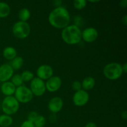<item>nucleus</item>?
<instances>
[{"mask_svg": "<svg viewBox=\"0 0 127 127\" xmlns=\"http://www.w3.org/2000/svg\"><path fill=\"white\" fill-rule=\"evenodd\" d=\"M48 20L51 26L53 27L63 29L69 26L70 15L66 9L60 6L51 11L48 15Z\"/></svg>", "mask_w": 127, "mask_h": 127, "instance_id": "1", "label": "nucleus"}, {"mask_svg": "<svg viewBox=\"0 0 127 127\" xmlns=\"http://www.w3.org/2000/svg\"><path fill=\"white\" fill-rule=\"evenodd\" d=\"M62 38L68 45L78 44L82 39V32L76 25H69L62 31Z\"/></svg>", "mask_w": 127, "mask_h": 127, "instance_id": "2", "label": "nucleus"}, {"mask_svg": "<svg viewBox=\"0 0 127 127\" xmlns=\"http://www.w3.org/2000/svg\"><path fill=\"white\" fill-rule=\"evenodd\" d=\"M103 73L106 78L109 80H117L123 74L122 64L118 63H110L104 66Z\"/></svg>", "mask_w": 127, "mask_h": 127, "instance_id": "3", "label": "nucleus"}, {"mask_svg": "<svg viewBox=\"0 0 127 127\" xmlns=\"http://www.w3.org/2000/svg\"><path fill=\"white\" fill-rule=\"evenodd\" d=\"M19 109V102L14 96L6 97L2 102V110L6 115H12Z\"/></svg>", "mask_w": 127, "mask_h": 127, "instance_id": "4", "label": "nucleus"}, {"mask_svg": "<svg viewBox=\"0 0 127 127\" xmlns=\"http://www.w3.org/2000/svg\"><path fill=\"white\" fill-rule=\"evenodd\" d=\"M12 33L14 35L19 39H24L29 35L31 33V27L27 22L18 21L12 27Z\"/></svg>", "mask_w": 127, "mask_h": 127, "instance_id": "5", "label": "nucleus"}, {"mask_svg": "<svg viewBox=\"0 0 127 127\" xmlns=\"http://www.w3.org/2000/svg\"><path fill=\"white\" fill-rule=\"evenodd\" d=\"M14 94V97L16 100L19 102L23 104H26L31 102L33 99V96L31 89L25 86H21L16 88Z\"/></svg>", "mask_w": 127, "mask_h": 127, "instance_id": "6", "label": "nucleus"}, {"mask_svg": "<svg viewBox=\"0 0 127 127\" xmlns=\"http://www.w3.org/2000/svg\"><path fill=\"white\" fill-rule=\"evenodd\" d=\"M30 88L33 95L38 97L43 95L46 91L45 83L38 78H34L31 81Z\"/></svg>", "mask_w": 127, "mask_h": 127, "instance_id": "7", "label": "nucleus"}, {"mask_svg": "<svg viewBox=\"0 0 127 127\" xmlns=\"http://www.w3.org/2000/svg\"><path fill=\"white\" fill-rule=\"evenodd\" d=\"M89 95L88 92L83 89L75 92L73 97V103L78 107H82L85 105L88 102Z\"/></svg>", "mask_w": 127, "mask_h": 127, "instance_id": "8", "label": "nucleus"}, {"mask_svg": "<svg viewBox=\"0 0 127 127\" xmlns=\"http://www.w3.org/2000/svg\"><path fill=\"white\" fill-rule=\"evenodd\" d=\"M62 84V79L57 76H53L47 79L45 83L46 90L50 93H55L59 90Z\"/></svg>", "mask_w": 127, "mask_h": 127, "instance_id": "9", "label": "nucleus"}, {"mask_svg": "<svg viewBox=\"0 0 127 127\" xmlns=\"http://www.w3.org/2000/svg\"><path fill=\"white\" fill-rule=\"evenodd\" d=\"M53 68L48 64H42L40 66L37 70V78L42 80H47L53 76Z\"/></svg>", "mask_w": 127, "mask_h": 127, "instance_id": "10", "label": "nucleus"}, {"mask_svg": "<svg viewBox=\"0 0 127 127\" xmlns=\"http://www.w3.org/2000/svg\"><path fill=\"white\" fill-rule=\"evenodd\" d=\"M99 33L96 29L94 27H88L85 29L82 32V38L88 43H92L97 40Z\"/></svg>", "mask_w": 127, "mask_h": 127, "instance_id": "11", "label": "nucleus"}, {"mask_svg": "<svg viewBox=\"0 0 127 127\" xmlns=\"http://www.w3.org/2000/svg\"><path fill=\"white\" fill-rule=\"evenodd\" d=\"M14 74V69L11 65L7 64L0 66V81L4 83L8 81Z\"/></svg>", "mask_w": 127, "mask_h": 127, "instance_id": "12", "label": "nucleus"}, {"mask_svg": "<svg viewBox=\"0 0 127 127\" xmlns=\"http://www.w3.org/2000/svg\"><path fill=\"white\" fill-rule=\"evenodd\" d=\"M63 107V101L60 97H55L48 102V108L51 112L56 114L60 111Z\"/></svg>", "mask_w": 127, "mask_h": 127, "instance_id": "13", "label": "nucleus"}, {"mask_svg": "<svg viewBox=\"0 0 127 127\" xmlns=\"http://www.w3.org/2000/svg\"><path fill=\"white\" fill-rule=\"evenodd\" d=\"M16 86L11 81H6L2 83L1 86V93L7 96H12L16 91Z\"/></svg>", "mask_w": 127, "mask_h": 127, "instance_id": "14", "label": "nucleus"}, {"mask_svg": "<svg viewBox=\"0 0 127 127\" xmlns=\"http://www.w3.org/2000/svg\"><path fill=\"white\" fill-rule=\"evenodd\" d=\"M95 84V79L93 77L88 76L86 77L83 80L81 83V86L83 90L86 91H90L94 88Z\"/></svg>", "mask_w": 127, "mask_h": 127, "instance_id": "15", "label": "nucleus"}, {"mask_svg": "<svg viewBox=\"0 0 127 127\" xmlns=\"http://www.w3.org/2000/svg\"><path fill=\"white\" fill-rule=\"evenodd\" d=\"M2 55L6 59L12 60L15 57H17V51L14 47H7L2 51Z\"/></svg>", "mask_w": 127, "mask_h": 127, "instance_id": "16", "label": "nucleus"}, {"mask_svg": "<svg viewBox=\"0 0 127 127\" xmlns=\"http://www.w3.org/2000/svg\"><path fill=\"white\" fill-rule=\"evenodd\" d=\"M13 122V119L10 115H0V127H8L11 126Z\"/></svg>", "mask_w": 127, "mask_h": 127, "instance_id": "17", "label": "nucleus"}, {"mask_svg": "<svg viewBox=\"0 0 127 127\" xmlns=\"http://www.w3.org/2000/svg\"><path fill=\"white\" fill-rule=\"evenodd\" d=\"M11 9L9 6L4 2H0V18H4L9 15Z\"/></svg>", "mask_w": 127, "mask_h": 127, "instance_id": "18", "label": "nucleus"}, {"mask_svg": "<svg viewBox=\"0 0 127 127\" xmlns=\"http://www.w3.org/2000/svg\"><path fill=\"white\" fill-rule=\"evenodd\" d=\"M24 64V60L21 57H16L11 61V66L15 70H18L21 69Z\"/></svg>", "mask_w": 127, "mask_h": 127, "instance_id": "19", "label": "nucleus"}, {"mask_svg": "<svg viewBox=\"0 0 127 127\" xmlns=\"http://www.w3.org/2000/svg\"><path fill=\"white\" fill-rule=\"evenodd\" d=\"M18 16L20 21L27 22L31 17V12L28 9L22 8L19 12Z\"/></svg>", "mask_w": 127, "mask_h": 127, "instance_id": "20", "label": "nucleus"}, {"mask_svg": "<svg viewBox=\"0 0 127 127\" xmlns=\"http://www.w3.org/2000/svg\"><path fill=\"white\" fill-rule=\"evenodd\" d=\"M11 83L14 84V85L16 87H19L22 86L23 84V81H22V78L21 76V74H14L12 76V78H11Z\"/></svg>", "mask_w": 127, "mask_h": 127, "instance_id": "21", "label": "nucleus"}, {"mask_svg": "<svg viewBox=\"0 0 127 127\" xmlns=\"http://www.w3.org/2000/svg\"><path fill=\"white\" fill-rule=\"evenodd\" d=\"M35 127H43L46 124V119L42 115H38L33 122Z\"/></svg>", "mask_w": 127, "mask_h": 127, "instance_id": "22", "label": "nucleus"}, {"mask_svg": "<svg viewBox=\"0 0 127 127\" xmlns=\"http://www.w3.org/2000/svg\"><path fill=\"white\" fill-rule=\"evenodd\" d=\"M21 76L22 78L23 82H28L30 81H32L34 78V75L33 73H32L30 71H24L21 74Z\"/></svg>", "mask_w": 127, "mask_h": 127, "instance_id": "23", "label": "nucleus"}, {"mask_svg": "<svg viewBox=\"0 0 127 127\" xmlns=\"http://www.w3.org/2000/svg\"><path fill=\"white\" fill-rule=\"evenodd\" d=\"M73 6L77 10H82L86 6L87 1L85 0H74L73 2Z\"/></svg>", "mask_w": 127, "mask_h": 127, "instance_id": "24", "label": "nucleus"}, {"mask_svg": "<svg viewBox=\"0 0 127 127\" xmlns=\"http://www.w3.org/2000/svg\"><path fill=\"white\" fill-rule=\"evenodd\" d=\"M71 88L75 92L78 91L82 89L81 83H80L79 81H74L72 83Z\"/></svg>", "mask_w": 127, "mask_h": 127, "instance_id": "25", "label": "nucleus"}, {"mask_svg": "<svg viewBox=\"0 0 127 127\" xmlns=\"http://www.w3.org/2000/svg\"><path fill=\"white\" fill-rule=\"evenodd\" d=\"M38 115V113L36 112L35 111H32L31 112L29 113L28 114V116H27V119H28L29 121L33 123V121H34L35 120L36 118L37 117V116Z\"/></svg>", "mask_w": 127, "mask_h": 127, "instance_id": "26", "label": "nucleus"}, {"mask_svg": "<svg viewBox=\"0 0 127 127\" xmlns=\"http://www.w3.org/2000/svg\"><path fill=\"white\" fill-rule=\"evenodd\" d=\"M20 127H35L34 125L32 122L29 121V120H26L24 121L22 124H21Z\"/></svg>", "mask_w": 127, "mask_h": 127, "instance_id": "27", "label": "nucleus"}, {"mask_svg": "<svg viewBox=\"0 0 127 127\" xmlns=\"http://www.w3.org/2000/svg\"><path fill=\"white\" fill-rule=\"evenodd\" d=\"M120 5L122 8H126L127 7V0H122L120 1Z\"/></svg>", "mask_w": 127, "mask_h": 127, "instance_id": "28", "label": "nucleus"}, {"mask_svg": "<svg viewBox=\"0 0 127 127\" xmlns=\"http://www.w3.org/2000/svg\"><path fill=\"white\" fill-rule=\"evenodd\" d=\"M85 127H97V125L95 123L91 122L88 123V124L86 125Z\"/></svg>", "mask_w": 127, "mask_h": 127, "instance_id": "29", "label": "nucleus"}, {"mask_svg": "<svg viewBox=\"0 0 127 127\" xmlns=\"http://www.w3.org/2000/svg\"><path fill=\"white\" fill-rule=\"evenodd\" d=\"M121 117L124 120H126L127 119V112L126 110H124L121 113Z\"/></svg>", "mask_w": 127, "mask_h": 127, "instance_id": "30", "label": "nucleus"}, {"mask_svg": "<svg viewBox=\"0 0 127 127\" xmlns=\"http://www.w3.org/2000/svg\"><path fill=\"white\" fill-rule=\"evenodd\" d=\"M122 68L123 73H126L127 72V63H125L123 65H122Z\"/></svg>", "mask_w": 127, "mask_h": 127, "instance_id": "31", "label": "nucleus"}, {"mask_svg": "<svg viewBox=\"0 0 127 127\" xmlns=\"http://www.w3.org/2000/svg\"><path fill=\"white\" fill-rule=\"evenodd\" d=\"M122 23L124 24V25H125V26H127V17L126 15H125V16H124V17H122Z\"/></svg>", "mask_w": 127, "mask_h": 127, "instance_id": "32", "label": "nucleus"}, {"mask_svg": "<svg viewBox=\"0 0 127 127\" xmlns=\"http://www.w3.org/2000/svg\"><path fill=\"white\" fill-rule=\"evenodd\" d=\"M99 1H89V2H99Z\"/></svg>", "mask_w": 127, "mask_h": 127, "instance_id": "33", "label": "nucleus"}]
</instances>
